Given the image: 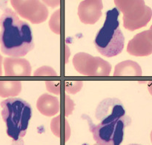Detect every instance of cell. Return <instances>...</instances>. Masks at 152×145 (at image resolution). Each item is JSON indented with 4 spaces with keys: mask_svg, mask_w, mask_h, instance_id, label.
<instances>
[{
    "mask_svg": "<svg viewBox=\"0 0 152 145\" xmlns=\"http://www.w3.org/2000/svg\"><path fill=\"white\" fill-rule=\"evenodd\" d=\"M82 86H83L82 81H66L65 82V87H66L65 89L68 93H77L81 89Z\"/></svg>",
    "mask_w": 152,
    "mask_h": 145,
    "instance_id": "cell-17",
    "label": "cell"
},
{
    "mask_svg": "<svg viewBox=\"0 0 152 145\" xmlns=\"http://www.w3.org/2000/svg\"><path fill=\"white\" fill-rule=\"evenodd\" d=\"M35 76H56V73L50 67H42L34 72Z\"/></svg>",
    "mask_w": 152,
    "mask_h": 145,
    "instance_id": "cell-16",
    "label": "cell"
},
{
    "mask_svg": "<svg viewBox=\"0 0 152 145\" xmlns=\"http://www.w3.org/2000/svg\"><path fill=\"white\" fill-rule=\"evenodd\" d=\"M120 10L111 9L106 13L103 26L96 33L94 45L100 54L113 57L122 53L125 45V37L120 28Z\"/></svg>",
    "mask_w": 152,
    "mask_h": 145,
    "instance_id": "cell-2",
    "label": "cell"
},
{
    "mask_svg": "<svg viewBox=\"0 0 152 145\" xmlns=\"http://www.w3.org/2000/svg\"><path fill=\"white\" fill-rule=\"evenodd\" d=\"M72 62L76 70L86 76H108L111 70V65L108 62L84 52L77 53Z\"/></svg>",
    "mask_w": 152,
    "mask_h": 145,
    "instance_id": "cell-6",
    "label": "cell"
},
{
    "mask_svg": "<svg viewBox=\"0 0 152 145\" xmlns=\"http://www.w3.org/2000/svg\"><path fill=\"white\" fill-rule=\"evenodd\" d=\"M46 85L48 87V90L50 92H53L55 93L54 89H56V91L59 93V81H46Z\"/></svg>",
    "mask_w": 152,
    "mask_h": 145,
    "instance_id": "cell-18",
    "label": "cell"
},
{
    "mask_svg": "<svg viewBox=\"0 0 152 145\" xmlns=\"http://www.w3.org/2000/svg\"><path fill=\"white\" fill-rule=\"evenodd\" d=\"M59 14H60V10L58 9L57 10L54 12L50 17L49 21V27L50 30L55 33H60V27H59Z\"/></svg>",
    "mask_w": 152,
    "mask_h": 145,
    "instance_id": "cell-15",
    "label": "cell"
},
{
    "mask_svg": "<svg viewBox=\"0 0 152 145\" xmlns=\"http://www.w3.org/2000/svg\"><path fill=\"white\" fill-rule=\"evenodd\" d=\"M103 7L101 0H84L78 7V16L83 23L94 25L102 16Z\"/></svg>",
    "mask_w": 152,
    "mask_h": 145,
    "instance_id": "cell-10",
    "label": "cell"
},
{
    "mask_svg": "<svg viewBox=\"0 0 152 145\" xmlns=\"http://www.w3.org/2000/svg\"><path fill=\"white\" fill-rule=\"evenodd\" d=\"M117 8L123 13V26L134 31L145 27L151 20V7L143 0H121L114 1Z\"/></svg>",
    "mask_w": 152,
    "mask_h": 145,
    "instance_id": "cell-4",
    "label": "cell"
},
{
    "mask_svg": "<svg viewBox=\"0 0 152 145\" xmlns=\"http://www.w3.org/2000/svg\"><path fill=\"white\" fill-rule=\"evenodd\" d=\"M127 52L134 56H149L152 53V30L139 33L129 41Z\"/></svg>",
    "mask_w": 152,
    "mask_h": 145,
    "instance_id": "cell-9",
    "label": "cell"
},
{
    "mask_svg": "<svg viewBox=\"0 0 152 145\" xmlns=\"http://www.w3.org/2000/svg\"><path fill=\"white\" fill-rule=\"evenodd\" d=\"M15 13L33 24L44 22L48 16V10L42 1L38 0H12Z\"/></svg>",
    "mask_w": 152,
    "mask_h": 145,
    "instance_id": "cell-7",
    "label": "cell"
},
{
    "mask_svg": "<svg viewBox=\"0 0 152 145\" xmlns=\"http://www.w3.org/2000/svg\"><path fill=\"white\" fill-rule=\"evenodd\" d=\"M142 69L141 67L132 60L124 61L117 64L114 68V76H141Z\"/></svg>",
    "mask_w": 152,
    "mask_h": 145,
    "instance_id": "cell-13",
    "label": "cell"
},
{
    "mask_svg": "<svg viewBox=\"0 0 152 145\" xmlns=\"http://www.w3.org/2000/svg\"><path fill=\"white\" fill-rule=\"evenodd\" d=\"M37 107L42 115L52 116L60 109V103L59 99L49 94H42L37 102Z\"/></svg>",
    "mask_w": 152,
    "mask_h": 145,
    "instance_id": "cell-12",
    "label": "cell"
},
{
    "mask_svg": "<svg viewBox=\"0 0 152 145\" xmlns=\"http://www.w3.org/2000/svg\"><path fill=\"white\" fill-rule=\"evenodd\" d=\"M22 90L20 81H0V96L2 98L14 97Z\"/></svg>",
    "mask_w": 152,
    "mask_h": 145,
    "instance_id": "cell-14",
    "label": "cell"
},
{
    "mask_svg": "<svg viewBox=\"0 0 152 145\" xmlns=\"http://www.w3.org/2000/svg\"><path fill=\"white\" fill-rule=\"evenodd\" d=\"M1 117L7 127V134L16 141L26 134L32 109L28 102L19 98H9L0 104Z\"/></svg>",
    "mask_w": 152,
    "mask_h": 145,
    "instance_id": "cell-3",
    "label": "cell"
},
{
    "mask_svg": "<svg viewBox=\"0 0 152 145\" xmlns=\"http://www.w3.org/2000/svg\"><path fill=\"white\" fill-rule=\"evenodd\" d=\"M94 145H98V144H94Z\"/></svg>",
    "mask_w": 152,
    "mask_h": 145,
    "instance_id": "cell-21",
    "label": "cell"
},
{
    "mask_svg": "<svg viewBox=\"0 0 152 145\" xmlns=\"http://www.w3.org/2000/svg\"><path fill=\"white\" fill-rule=\"evenodd\" d=\"M1 63H2V56L0 55V76L1 75Z\"/></svg>",
    "mask_w": 152,
    "mask_h": 145,
    "instance_id": "cell-19",
    "label": "cell"
},
{
    "mask_svg": "<svg viewBox=\"0 0 152 145\" xmlns=\"http://www.w3.org/2000/svg\"><path fill=\"white\" fill-rule=\"evenodd\" d=\"M129 145H140V144H131Z\"/></svg>",
    "mask_w": 152,
    "mask_h": 145,
    "instance_id": "cell-20",
    "label": "cell"
},
{
    "mask_svg": "<svg viewBox=\"0 0 152 145\" xmlns=\"http://www.w3.org/2000/svg\"><path fill=\"white\" fill-rule=\"evenodd\" d=\"M0 46L4 54L22 57L34 49L31 27L26 22L20 20L11 9L4 10L0 17Z\"/></svg>",
    "mask_w": 152,
    "mask_h": 145,
    "instance_id": "cell-1",
    "label": "cell"
},
{
    "mask_svg": "<svg viewBox=\"0 0 152 145\" xmlns=\"http://www.w3.org/2000/svg\"><path fill=\"white\" fill-rule=\"evenodd\" d=\"M126 115L123 104L117 98H107L99 102L95 112V117L102 124L111 122Z\"/></svg>",
    "mask_w": 152,
    "mask_h": 145,
    "instance_id": "cell-8",
    "label": "cell"
},
{
    "mask_svg": "<svg viewBox=\"0 0 152 145\" xmlns=\"http://www.w3.org/2000/svg\"><path fill=\"white\" fill-rule=\"evenodd\" d=\"M3 65L6 76H31V66L26 59L14 57L5 58Z\"/></svg>",
    "mask_w": 152,
    "mask_h": 145,
    "instance_id": "cell-11",
    "label": "cell"
},
{
    "mask_svg": "<svg viewBox=\"0 0 152 145\" xmlns=\"http://www.w3.org/2000/svg\"><path fill=\"white\" fill-rule=\"evenodd\" d=\"M91 132L98 145H120L123 140L125 128L130 125L132 119L124 115L111 122L94 125L89 120Z\"/></svg>",
    "mask_w": 152,
    "mask_h": 145,
    "instance_id": "cell-5",
    "label": "cell"
}]
</instances>
